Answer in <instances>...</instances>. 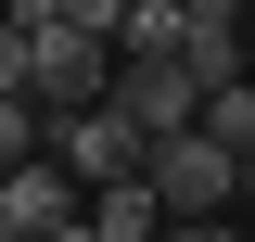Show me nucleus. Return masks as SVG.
<instances>
[{
    "label": "nucleus",
    "instance_id": "obj_4",
    "mask_svg": "<svg viewBox=\"0 0 255 242\" xmlns=\"http://www.w3.org/2000/svg\"><path fill=\"white\" fill-rule=\"evenodd\" d=\"M140 153H153V140H140L115 102H77V115H51V166H64L77 191H102V179H140Z\"/></svg>",
    "mask_w": 255,
    "mask_h": 242
},
{
    "label": "nucleus",
    "instance_id": "obj_8",
    "mask_svg": "<svg viewBox=\"0 0 255 242\" xmlns=\"http://www.w3.org/2000/svg\"><path fill=\"white\" fill-rule=\"evenodd\" d=\"M26 153H51V115H38L26 90H0V179H13Z\"/></svg>",
    "mask_w": 255,
    "mask_h": 242
},
{
    "label": "nucleus",
    "instance_id": "obj_7",
    "mask_svg": "<svg viewBox=\"0 0 255 242\" xmlns=\"http://www.w3.org/2000/svg\"><path fill=\"white\" fill-rule=\"evenodd\" d=\"M179 26H191V0H128L115 51H179Z\"/></svg>",
    "mask_w": 255,
    "mask_h": 242
},
{
    "label": "nucleus",
    "instance_id": "obj_3",
    "mask_svg": "<svg viewBox=\"0 0 255 242\" xmlns=\"http://www.w3.org/2000/svg\"><path fill=\"white\" fill-rule=\"evenodd\" d=\"M102 77H115V38H102V26H26V102H38V115L102 102Z\"/></svg>",
    "mask_w": 255,
    "mask_h": 242
},
{
    "label": "nucleus",
    "instance_id": "obj_6",
    "mask_svg": "<svg viewBox=\"0 0 255 242\" xmlns=\"http://www.w3.org/2000/svg\"><path fill=\"white\" fill-rule=\"evenodd\" d=\"M90 230H102V242H166V191H153V179H102V191H90Z\"/></svg>",
    "mask_w": 255,
    "mask_h": 242
},
{
    "label": "nucleus",
    "instance_id": "obj_11",
    "mask_svg": "<svg viewBox=\"0 0 255 242\" xmlns=\"http://www.w3.org/2000/svg\"><path fill=\"white\" fill-rule=\"evenodd\" d=\"M0 90H26V26H0Z\"/></svg>",
    "mask_w": 255,
    "mask_h": 242
},
{
    "label": "nucleus",
    "instance_id": "obj_12",
    "mask_svg": "<svg viewBox=\"0 0 255 242\" xmlns=\"http://www.w3.org/2000/svg\"><path fill=\"white\" fill-rule=\"evenodd\" d=\"M0 242H26V230H13V217H0Z\"/></svg>",
    "mask_w": 255,
    "mask_h": 242
},
{
    "label": "nucleus",
    "instance_id": "obj_5",
    "mask_svg": "<svg viewBox=\"0 0 255 242\" xmlns=\"http://www.w3.org/2000/svg\"><path fill=\"white\" fill-rule=\"evenodd\" d=\"M77 204H90V191H77V179H64V166H51V153H26V166H13V179H0V217H13V230H64V217H77Z\"/></svg>",
    "mask_w": 255,
    "mask_h": 242
},
{
    "label": "nucleus",
    "instance_id": "obj_10",
    "mask_svg": "<svg viewBox=\"0 0 255 242\" xmlns=\"http://www.w3.org/2000/svg\"><path fill=\"white\" fill-rule=\"evenodd\" d=\"M166 242H243L230 217H166Z\"/></svg>",
    "mask_w": 255,
    "mask_h": 242
},
{
    "label": "nucleus",
    "instance_id": "obj_2",
    "mask_svg": "<svg viewBox=\"0 0 255 242\" xmlns=\"http://www.w3.org/2000/svg\"><path fill=\"white\" fill-rule=\"evenodd\" d=\"M140 179L166 191V217H230V204H243V153L204 140V127H179V140L140 153Z\"/></svg>",
    "mask_w": 255,
    "mask_h": 242
},
{
    "label": "nucleus",
    "instance_id": "obj_13",
    "mask_svg": "<svg viewBox=\"0 0 255 242\" xmlns=\"http://www.w3.org/2000/svg\"><path fill=\"white\" fill-rule=\"evenodd\" d=\"M243 179H255V153H243Z\"/></svg>",
    "mask_w": 255,
    "mask_h": 242
},
{
    "label": "nucleus",
    "instance_id": "obj_9",
    "mask_svg": "<svg viewBox=\"0 0 255 242\" xmlns=\"http://www.w3.org/2000/svg\"><path fill=\"white\" fill-rule=\"evenodd\" d=\"M204 140L255 153V77H230V90H204Z\"/></svg>",
    "mask_w": 255,
    "mask_h": 242
},
{
    "label": "nucleus",
    "instance_id": "obj_1",
    "mask_svg": "<svg viewBox=\"0 0 255 242\" xmlns=\"http://www.w3.org/2000/svg\"><path fill=\"white\" fill-rule=\"evenodd\" d=\"M102 102H115V115L140 127V140H179V127H204V77H191L179 51H115Z\"/></svg>",
    "mask_w": 255,
    "mask_h": 242
}]
</instances>
